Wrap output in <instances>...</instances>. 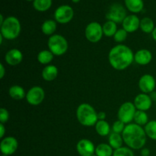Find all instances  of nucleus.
Segmentation results:
<instances>
[{"mask_svg":"<svg viewBox=\"0 0 156 156\" xmlns=\"http://www.w3.org/2000/svg\"><path fill=\"white\" fill-rule=\"evenodd\" d=\"M134 123L140 126H146L149 122V116L146 111H136L135 116H134Z\"/></svg>","mask_w":156,"mask_h":156,"instance_id":"29","label":"nucleus"},{"mask_svg":"<svg viewBox=\"0 0 156 156\" xmlns=\"http://www.w3.org/2000/svg\"><path fill=\"white\" fill-rule=\"evenodd\" d=\"M95 131L101 136H107L111 134V127L108 122L106 120H98L96 124L94 125Z\"/></svg>","mask_w":156,"mask_h":156,"instance_id":"20","label":"nucleus"},{"mask_svg":"<svg viewBox=\"0 0 156 156\" xmlns=\"http://www.w3.org/2000/svg\"><path fill=\"white\" fill-rule=\"evenodd\" d=\"M109 63L114 69L122 71L127 69L134 61V53L128 46L117 44L108 53Z\"/></svg>","mask_w":156,"mask_h":156,"instance_id":"1","label":"nucleus"},{"mask_svg":"<svg viewBox=\"0 0 156 156\" xmlns=\"http://www.w3.org/2000/svg\"><path fill=\"white\" fill-rule=\"evenodd\" d=\"M95 146L91 140L82 139L76 144V151L80 156H92L95 154Z\"/></svg>","mask_w":156,"mask_h":156,"instance_id":"13","label":"nucleus"},{"mask_svg":"<svg viewBox=\"0 0 156 156\" xmlns=\"http://www.w3.org/2000/svg\"><path fill=\"white\" fill-rule=\"evenodd\" d=\"M6 74V69L2 63L0 64V79H2Z\"/></svg>","mask_w":156,"mask_h":156,"instance_id":"36","label":"nucleus"},{"mask_svg":"<svg viewBox=\"0 0 156 156\" xmlns=\"http://www.w3.org/2000/svg\"><path fill=\"white\" fill-rule=\"evenodd\" d=\"M53 0H34L33 7L36 11L44 12L48 11L51 8Z\"/></svg>","mask_w":156,"mask_h":156,"instance_id":"27","label":"nucleus"},{"mask_svg":"<svg viewBox=\"0 0 156 156\" xmlns=\"http://www.w3.org/2000/svg\"><path fill=\"white\" fill-rule=\"evenodd\" d=\"M18 148V142L13 136L5 137L0 143V151L2 155H12Z\"/></svg>","mask_w":156,"mask_h":156,"instance_id":"11","label":"nucleus"},{"mask_svg":"<svg viewBox=\"0 0 156 156\" xmlns=\"http://www.w3.org/2000/svg\"><path fill=\"white\" fill-rule=\"evenodd\" d=\"M73 17H74V10L69 5H62L55 10V21L59 24H67L73 19Z\"/></svg>","mask_w":156,"mask_h":156,"instance_id":"9","label":"nucleus"},{"mask_svg":"<svg viewBox=\"0 0 156 156\" xmlns=\"http://www.w3.org/2000/svg\"><path fill=\"white\" fill-rule=\"evenodd\" d=\"M126 9L133 14L141 12L144 9L143 0H124Z\"/></svg>","mask_w":156,"mask_h":156,"instance_id":"19","label":"nucleus"},{"mask_svg":"<svg viewBox=\"0 0 156 156\" xmlns=\"http://www.w3.org/2000/svg\"><path fill=\"white\" fill-rule=\"evenodd\" d=\"M37 60L42 65H50V62L53 61L54 55L49 50H44L39 52L37 54Z\"/></svg>","mask_w":156,"mask_h":156,"instance_id":"26","label":"nucleus"},{"mask_svg":"<svg viewBox=\"0 0 156 156\" xmlns=\"http://www.w3.org/2000/svg\"><path fill=\"white\" fill-rule=\"evenodd\" d=\"M142 156H149L150 155V150L148 148H143L141 150Z\"/></svg>","mask_w":156,"mask_h":156,"instance_id":"37","label":"nucleus"},{"mask_svg":"<svg viewBox=\"0 0 156 156\" xmlns=\"http://www.w3.org/2000/svg\"><path fill=\"white\" fill-rule=\"evenodd\" d=\"M9 120V113L7 109L2 108L0 109V123L5 124Z\"/></svg>","mask_w":156,"mask_h":156,"instance_id":"34","label":"nucleus"},{"mask_svg":"<svg viewBox=\"0 0 156 156\" xmlns=\"http://www.w3.org/2000/svg\"><path fill=\"white\" fill-rule=\"evenodd\" d=\"M5 60L9 66H15L22 62L23 54L18 49H12L6 53L5 56Z\"/></svg>","mask_w":156,"mask_h":156,"instance_id":"16","label":"nucleus"},{"mask_svg":"<svg viewBox=\"0 0 156 156\" xmlns=\"http://www.w3.org/2000/svg\"><path fill=\"white\" fill-rule=\"evenodd\" d=\"M73 3H79L81 0H71Z\"/></svg>","mask_w":156,"mask_h":156,"instance_id":"43","label":"nucleus"},{"mask_svg":"<svg viewBox=\"0 0 156 156\" xmlns=\"http://www.w3.org/2000/svg\"><path fill=\"white\" fill-rule=\"evenodd\" d=\"M152 60V53L150 50L146 49H141L136 52L134 54V61L137 64L146 66L150 63Z\"/></svg>","mask_w":156,"mask_h":156,"instance_id":"17","label":"nucleus"},{"mask_svg":"<svg viewBox=\"0 0 156 156\" xmlns=\"http://www.w3.org/2000/svg\"><path fill=\"white\" fill-rule=\"evenodd\" d=\"M138 85L142 93L149 94L155 91L156 87L155 79L152 75L145 74L139 80Z\"/></svg>","mask_w":156,"mask_h":156,"instance_id":"12","label":"nucleus"},{"mask_svg":"<svg viewBox=\"0 0 156 156\" xmlns=\"http://www.w3.org/2000/svg\"><path fill=\"white\" fill-rule=\"evenodd\" d=\"M26 1H27V2H33L34 0H26Z\"/></svg>","mask_w":156,"mask_h":156,"instance_id":"44","label":"nucleus"},{"mask_svg":"<svg viewBox=\"0 0 156 156\" xmlns=\"http://www.w3.org/2000/svg\"><path fill=\"white\" fill-rule=\"evenodd\" d=\"M137 111H147L152 105V100L149 94L140 93L136 96L133 102Z\"/></svg>","mask_w":156,"mask_h":156,"instance_id":"14","label":"nucleus"},{"mask_svg":"<svg viewBox=\"0 0 156 156\" xmlns=\"http://www.w3.org/2000/svg\"><path fill=\"white\" fill-rule=\"evenodd\" d=\"M26 101L32 106L40 105L45 98V91L40 86H34L26 93Z\"/></svg>","mask_w":156,"mask_h":156,"instance_id":"10","label":"nucleus"},{"mask_svg":"<svg viewBox=\"0 0 156 156\" xmlns=\"http://www.w3.org/2000/svg\"><path fill=\"white\" fill-rule=\"evenodd\" d=\"M127 35L128 33L124 30V29L120 28L117 30V31L116 32V34H114V36L113 37H114V40L116 42L120 44V43L126 41V38H127Z\"/></svg>","mask_w":156,"mask_h":156,"instance_id":"32","label":"nucleus"},{"mask_svg":"<svg viewBox=\"0 0 156 156\" xmlns=\"http://www.w3.org/2000/svg\"><path fill=\"white\" fill-rule=\"evenodd\" d=\"M2 156H8V155H2Z\"/></svg>","mask_w":156,"mask_h":156,"instance_id":"46","label":"nucleus"},{"mask_svg":"<svg viewBox=\"0 0 156 156\" xmlns=\"http://www.w3.org/2000/svg\"><path fill=\"white\" fill-rule=\"evenodd\" d=\"M76 118L81 125L85 126H94L98 120L97 111L88 103L79 105L76 110Z\"/></svg>","mask_w":156,"mask_h":156,"instance_id":"3","label":"nucleus"},{"mask_svg":"<svg viewBox=\"0 0 156 156\" xmlns=\"http://www.w3.org/2000/svg\"><path fill=\"white\" fill-rule=\"evenodd\" d=\"M149 96H150L151 98H152V101H156V91H152V93L149 94Z\"/></svg>","mask_w":156,"mask_h":156,"instance_id":"39","label":"nucleus"},{"mask_svg":"<svg viewBox=\"0 0 156 156\" xmlns=\"http://www.w3.org/2000/svg\"><path fill=\"white\" fill-rule=\"evenodd\" d=\"M126 16L127 15L126 9L120 3H114L111 5L106 13V18L108 21H114L116 24L123 22Z\"/></svg>","mask_w":156,"mask_h":156,"instance_id":"8","label":"nucleus"},{"mask_svg":"<svg viewBox=\"0 0 156 156\" xmlns=\"http://www.w3.org/2000/svg\"><path fill=\"white\" fill-rule=\"evenodd\" d=\"M85 35L89 42L93 44L99 42L104 35L102 25L97 21L90 22L85 27Z\"/></svg>","mask_w":156,"mask_h":156,"instance_id":"7","label":"nucleus"},{"mask_svg":"<svg viewBox=\"0 0 156 156\" xmlns=\"http://www.w3.org/2000/svg\"><path fill=\"white\" fill-rule=\"evenodd\" d=\"M125 127H126V124L118 120L113 123L112 126H111V131L113 133H116L122 134Z\"/></svg>","mask_w":156,"mask_h":156,"instance_id":"33","label":"nucleus"},{"mask_svg":"<svg viewBox=\"0 0 156 156\" xmlns=\"http://www.w3.org/2000/svg\"><path fill=\"white\" fill-rule=\"evenodd\" d=\"M122 26L127 33H133L140 27V19L134 14L129 15L122 22Z\"/></svg>","mask_w":156,"mask_h":156,"instance_id":"15","label":"nucleus"},{"mask_svg":"<svg viewBox=\"0 0 156 156\" xmlns=\"http://www.w3.org/2000/svg\"><path fill=\"white\" fill-rule=\"evenodd\" d=\"M92 156H97V155H95V154H94V155H93Z\"/></svg>","mask_w":156,"mask_h":156,"instance_id":"45","label":"nucleus"},{"mask_svg":"<svg viewBox=\"0 0 156 156\" xmlns=\"http://www.w3.org/2000/svg\"><path fill=\"white\" fill-rule=\"evenodd\" d=\"M145 132L146 136L149 139L156 141V120H150L144 126Z\"/></svg>","mask_w":156,"mask_h":156,"instance_id":"30","label":"nucleus"},{"mask_svg":"<svg viewBox=\"0 0 156 156\" xmlns=\"http://www.w3.org/2000/svg\"><path fill=\"white\" fill-rule=\"evenodd\" d=\"M9 94L12 99L22 100L26 98V93L24 88L18 85H14L9 88Z\"/></svg>","mask_w":156,"mask_h":156,"instance_id":"22","label":"nucleus"},{"mask_svg":"<svg viewBox=\"0 0 156 156\" xmlns=\"http://www.w3.org/2000/svg\"><path fill=\"white\" fill-rule=\"evenodd\" d=\"M123 143H124V142H123L122 134L111 132V134L108 136V144H109L114 150L122 147Z\"/></svg>","mask_w":156,"mask_h":156,"instance_id":"23","label":"nucleus"},{"mask_svg":"<svg viewBox=\"0 0 156 156\" xmlns=\"http://www.w3.org/2000/svg\"><path fill=\"white\" fill-rule=\"evenodd\" d=\"M59 70L58 68L54 65H47L43 69L41 76L44 80L47 82H52L56 79L58 76Z\"/></svg>","mask_w":156,"mask_h":156,"instance_id":"18","label":"nucleus"},{"mask_svg":"<svg viewBox=\"0 0 156 156\" xmlns=\"http://www.w3.org/2000/svg\"><path fill=\"white\" fill-rule=\"evenodd\" d=\"M103 28L104 35L107 37H114L116 32L117 31V25L115 22L111 21H107L105 24L102 25Z\"/></svg>","mask_w":156,"mask_h":156,"instance_id":"28","label":"nucleus"},{"mask_svg":"<svg viewBox=\"0 0 156 156\" xmlns=\"http://www.w3.org/2000/svg\"><path fill=\"white\" fill-rule=\"evenodd\" d=\"M152 38H153L154 41L156 42V27H155V29H154L153 32L152 33Z\"/></svg>","mask_w":156,"mask_h":156,"instance_id":"40","label":"nucleus"},{"mask_svg":"<svg viewBox=\"0 0 156 156\" xmlns=\"http://www.w3.org/2000/svg\"><path fill=\"white\" fill-rule=\"evenodd\" d=\"M106 118V114L103 111H101V112L98 113V120H104Z\"/></svg>","mask_w":156,"mask_h":156,"instance_id":"38","label":"nucleus"},{"mask_svg":"<svg viewBox=\"0 0 156 156\" xmlns=\"http://www.w3.org/2000/svg\"><path fill=\"white\" fill-rule=\"evenodd\" d=\"M113 156H135L133 149L127 146H122L119 149H115L113 153Z\"/></svg>","mask_w":156,"mask_h":156,"instance_id":"31","label":"nucleus"},{"mask_svg":"<svg viewBox=\"0 0 156 156\" xmlns=\"http://www.w3.org/2000/svg\"><path fill=\"white\" fill-rule=\"evenodd\" d=\"M6 129L5 127V124H2V123H0V138L2 140L4 138V136L5 134Z\"/></svg>","mask_w":156,"mask_h":156,"instance_id":"35","label":"nucleus"},{"mask_svg":"<svg viewBox=\"0 0 156 156\" xmlns=\"http://www.w3.org/2000/svg\"><path fill=\"white\" fill-rule=\"evenodd\" d=\"M3 39H5L4 37H3L2 35L1 34H0V44H2V42H3Z\"/></svg>","mask_w":156,"mask_h":156,"instance_id":"42","label":"nucleus"},{"mask_svg":"<svg viewBox=\"0 0 156 156\" xmlns=\"http://www.w3.org/2000/svg\"><path fill=\"white\" fill-rule=\"evenodd\" d=\"M56 23L57 22L55 20H46L41 25V31L43 32L44 34L47 35V36H52V35L55 34L54 33L57 27Z\"/></svg>","mask_w":156,"mask_h":156,"instance_id":"21","label":"nucleus"},{"mask_svg":"<svg viewBox=\"0 0 156 156\" xmlns=\"http://www.w3.org/2000/svg\"><path fill=\"white\" fill-rule=\"evenodd\" d=\"M5 18H4V17H3L2 15H0V26L2 25V24H3V22L5 21Z\"/></svg>","mask_w":156,"mask_h":156,"instance_id":"41","label":"nucleus"},{"mask_svg":"<svg viewBox=\"0 0 156 156\" xmlns=\"http://www.w3.org/2000/svg\"><path fill=\"white\" fill-rule=\"evenodd\" d=\"M114 149L108 143H100L95 148V155L97 156H113Z\"/></svg>","mask_w":156,"mask_h":156,"instance_id":"25","label":"nucleus"},{"mask_svg":"<svg viewBox=\"0 0 156 156\" xmlns=\"http://www.w3.org/2000/svg\"><path fill=\"white\" fill-rule=\"evenodd\" d=\"M122 136L125 144L133 150L142 149L147 142V136L144 127L135 123L126 125Z\"/></svg>","mask_w":156,"mask_h":156,"instance_id":"2","label":"nucleus"},{"mask_svg":"<svg viewBox=\"0 0 156 156\" xmlns=\"http://www.w3.org/2000/svg\"><path fill=\"white\" fill-rule=\"evenodd\" d=\"M155 24L153 20L149 17H145L140 20V27L141 30L146 34H152L155 29Z\"/></svg>","mask_w":156,"mask_h":156,"instance_id":"24","label":"nucleus"},{"mask_svg":"<svg viewBox=\"0 0 156 156\" xmlns=\"http://www.w3.org/2000/svg\"><path fill=\"white\" fill-rule=\"evenodd\" d=\"M136 108L133 102L126 101L120 105L117 112L118 120L125 124L132 123L134 120V116L136 112Z\"/></svg>","mask_w":156,"mask_h":156,"instance_id":"6","label":"nucleus"},{"mask_svg":"<svg viewBox=\"0 0 156 156\" xmlns=\"http://www.w3.org/2000/svg\"><path fill=\"white\" fill-rule=\"evenodd\" d=\"M1 34L5 39H16L20 35L21 30V25L18 18L15 16H9L5 18V21L1 26Z\"/></svg>","mask_w":156,"mask_h":156,"instance_id":"4","label":"nucleus"},{"mask_svg":"<svg viewBox=\"0 0 156 156\" xmlns=\"http://www.w3.org/2000/svg\"><path fill=\"white\" fill-rule=\"evenodd\" d=\"M47 46L54 56H60L65 54L69 48V44L65 37L60 34H53L49 37Z\"/></svg>","mask_w":156,"mask_h":156,"instance_id":"5","label":"nucleus"}]
</instances>
